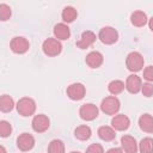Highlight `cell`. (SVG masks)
<instances>
[{
    "instance_id": "obj_33",
    "label": "cell",
    "mask_w": 153,
    "mask_h": 153,
    "mask_svg": "<svg viewBox=\"0 0 153 153\" xmlns=\"http://www.w3.org/2000/svg\"><path fill=\"white\" fill-rule=\"evenodd\" d=\"M71 153H81V152H78V151H73V152H71Z\"/></svg>"
},
{
    "instance_id": "obj_6",
    "label": "cell",
    "mask_w": 153,
    "mask_h": 153,
    "mask_svg": "<svg viewBox=\"0 0 153 153\" xmlns=\"http://www.w3.org/2000/svg\"><path fill=\"white\" fill-rule=\"evenodd\" d=\"M98 112H99L98 108L92 103L82 104L79 109V115L84 121H93L94 118H97Z\"/></svg>"
},
{
    "instance_id": "obj_21",
    "label": "cell",
    "mask_w": 153,
    "mask_h": 153,
    "mask_svg": "<svg viewBox=\"0 0 153 153\" xmlns=\"http://www.w3.org/2000/svg\"><path fill=\"white\" fill-rule=\"evenodd\" d=\"M14 108V100L8 94L0 96V111L2 112H10Z\"/></svg>"
},
{
    "instance_id": "obj_19",
    "label": "cell",
    "mask_w": 153,
    "mask_h": 153,
    "mask_svg": "<svg viewBox=\"0 0 153 153\" xmlns=\"http://www.w3.org/2000/svg\"><path fill=\"white\" fill-rule=\"evenodd\" d=\"M98 136L104 141H112L116 137V133L111 127L102 126L98 128Z\"/></svg>"
},
{
    "instance_id": "obj_18",
    "label": "cell",
    "mask_w": 153,
    "mask_h": 153,
    "mask_svg": "<svg viewBox=\"0 0 153 153\" xmlns=\"http://www.w3.org/2000/svg\"><path fill=\"white\" fill-rule=\"evenodd\" d=\"M147 20H148V18H147V16H146V13L143 11H134L131 13V16H130L131 24L134 26H137V27L143 26L147 23Z\"/></svg>"
},
{
    "instance_id": "obj_22",
    "label": "cell",
    "mask_w": 153,
    "mask_h": 153,
    "mask_svg": "<svg viewBox=\"0 0 153 153\" xmlns=\"http://www.w3.org/2000/svg\"><path fill=\"white\" fill-rule=\"evenodd\" d=\"M61 17H62V20L65 23H72V22H74V19H76L78 12L73 6H66L62 10Z\"/></svg>"
},
{
    "instance_id": "obj_27",
    "label": "cell",
    "mask_w": 153,
    "mask_h": 153,
    "mask_svg": "<svg viewBox=\"0 0 153 153\" xmlns=\"http://www.w3.org/2000/svg\"><path fill=\"white\" fill-rule=\"evenodd\" d=\"M11 14H12L11 7L7 4H0V20L5 22V20L10 19Z\"/></svg>"
},
{
    "instance_id": "obj_4",
    "label": "cell",
    "mask_w": 153,
    "mask_h": 153,
    "mask_svg": "<svg viewBox=\"0 0 153 153\" xmlns=\"http://www.w3.org/2000/svg\"><path fill=\"white\" fill-rule=\"evenodd\" d=\"M42 49L47 56H57L62 51V44L56 38H47L42 44Z\"/></svg>"
},
{
    "instance_id": "obj_23",
    "label": "cell",
    "mask_w": 153,
    "mask_h": 153,
    "mask_svg": "<svg viewBox=\"0 0 153 153\" xmlns=\"http://www.w3.org/2000/svg\"><path fill=\"white\" fill-rule=\"evenodd\" d=\"M108 90L111 94L116 96L118 93H121L123 90H124V82L122 80H112L109 82L108 85Z\"/></svg>"
},
{
    "instance_id": "obj_12",
    "label": "cell",
    "mask_w": 153,
    "mask_h": 153,
    "mask_svg": "<svg viewBox=\"0 0 153 153\" xmlns=\"http://www.w3.org/2000/svg\"><path fill=\"white\" fill-rule=\"evenodd\" d=\"M97 39V36L93 31H90V30H86L81 33V37L80 39L76 42V47L80 48V49H86L88 48L90 45H92Z\"/></svg>"
},
{
    "instance_id": "obj_29",
    "label": "cell",
    "mask_w": 153,
    "mask_h": 153,
    "mask_svg": "<svg viewBox=\"0 0 153 153\" xmlns=\"http://www.w3.org/2000/svg\"><path fill=\"white\" fill-rule=\"evenodd\" d=\"M141 91H142V94L145 97H152V94H153V85L151 82H145L141 86Z\"/></svg>"
},
{
    "instance_id": "obj_24",
    "label": "cell",
    "mask_w": 153,
    "mask_h": 153,
    "mask_svg": "<svg viewBox=\"0 0 153 153\" xmlns=\"http://www.w3.org/2000/svg\"><path fill=\"white\" fill-rule=\"evenodd\" d=\"M48 153H65V143L61 140H51L48 146Z\"/></svg>"
},
{
    "instance_id": "obj_20",
    "label": "cell",
    "mask_w": 153,
    "mask_h": 153,
    "mask_svg": "<svg viewBox=\"0 0 153 153\" xmlns=\"http://www.w3.org/2000/svg\"><path fill=\"white\" fill-rule=\"evenodd\" d=\"M74 135H75V137L78 139V140H81V141H86V140H88L90 137H91V135H92V130H91V128L88 127V126H79V127H76L75 128V130H74Z\"/></svg>"
},
{
    "instance_id": "obj_9",
    "label": "cell",
    "mask_w": 153,
    "mask_h": 153,
    "mask_svg": "<svg viewBox=\"0 0 153 153\" xmlns=\"http://www.w3.org/2000/svg\"><path fill=\"white\" fill-rule=\"evenodd\" d=\"M31 124H32V129L36 133H43V131H45L49 128L50 121H49L48 116H45L43 114H39V115H36L32 118Z\"/></svg>"
},
{
    "instance_id": "obj_13",
    "label": "cell",
    "mask_w": 153,
    "mask_h": 153,
    "mask_svg": "<svg viewBox=\"0 0 153 153\" xmlns=\"http://www.w3.org/2000/svg\"><path fill=\"white\" fill-rule=\"evenodd\" d=\"M141 86H142V81H141L140 76H137L136 74L129 75L124 84V87L128 90V92L134 93V94L141 91Z\"/></svg>"
},
{
    "instance_id": "obj_3",
    "label": "cell",
    "mask_w": 153,
    "mask_h": 153,
    "mask_svg": "<svg viewBox=\"0 0 153 153\" xmlns=\"http://www.w3.org/2000/svg\"><path fill=\"white\" fill-rule=\"evenodd\" d=\"M143 63H145L143 56L139 51H131V53H129L127 55L126 65H127V68L129 71H131V72H139V71L142 69Z\"/></svg>"
},
{
    "instance_id": "obj_10",
    "label": "cell",
    "mask_w": 153,
    "mask_h": 153,
    "mask_svg": "<svg viewBox=\"0 0 153 153\" xmlns=\"http://www.w3.org/2000/svg\"><path fill=\"white\" fill-rule=\"evenodd\" d=\"M17 146L23 152L30 151L35 146V137L29 133H23L17 137Z\"/></svg>"
},
{
    "instance_id": "obj_8",
    "label": "cell",
    "mask_w": 153,
    "mask_h": 153,
    "mask_svg": "<svg viewBox=\"0 0 153 153\" xmlns=\"http://www.w3.org/2000/svg\"><path fill=\"white\" fill-rule=\"evenodd\" d=\"M86 88L81 82H73L67 87V96L72 100H80L84 98Z\"/></svg>"
},
{
    "instance_id": "obj_16",
    "label": "cell",
    "mask_w": 153,
    "mask_h": 153,
    "mask_svg": "<svg viewBox=\"0 0 153 153\" xmlns=\"http://www.w3.org/2000/svg\"><path fill=\"white\" fill-rule=\"evenodd\" d=\"M103 60H104V57H103L102 53H99V51H91L86 56V63L91 68L100 67L103 63Z\"/></svg>"
},
{
    "instance_id": "obj_17",
    "label": "cell",
    "mask_w": 153,
    "mask_h": 153,
    "mask_svg": "<svg viewBox=\"0 0 153 153\" xmlns=\"http://www.w3.org/2000/svg\"><path fill=\"white\" fill-rule=\"evenodd\" d=\"M139 127L141 130L146 133H152L153 131V118L149 114H143L139 118Z\"/></svg>"
},
{
    "instance_id": "obj_32",
    "label": "cell",
    "mask_w": 153,
    "mask_h": 153,
    "mask_svg": "<svg viewBox=\"0 0 153 153\" xmlns=\"http://www.w3.org/2000/svg\"><path fill=\"white\" fill-rule=\"evenodd\" d=\"M0 153H7V151H6V148L2 146V145H0Z\"/></svg>"
},
{
    "instance_id": "obj_31",
    "label": "cell",
    "mask_w": 153,
    "mask_h": 153,
    "mask_svg": "<svg viewBox=\"0 0 153 153\" xmlns=\"http://www.w3.org/2000/svg\"><path fill=\"white\" fill-rule=\"evenodd\" d=\"M106 153H123L122 148H118V147H114V148H110L106 151Z\"/></svg>"
},
{
    "instance_id": "obj_2",
    "label": "cell",
    "mask_w": 153,
    "mask_h": 153,
    "mask_svg": "<svg viewBox=\"0 0 153 153\" xmlns=\"http://www.w3.org/2000/svg\"><path fill=\"white\" fill-rule=\"evenodd\" d=\"M121 108L120 99L115 96L105 97L100 103V110L106 115H116Z\"/></svg>"
},
{
    "instance_id": "obj_14",
    "label": "cell",
    "mask_w": 153,
    "mask_h": 153,
    "mask_svg": "<svg viewBox=\"0 0 153 153\" xmlns=\"http://www.w3.org/2000/svg\"><path fill=\"white\" fill-rule=\"evenodd\" d=\"M121 146L122 151L126 153H136L137 152V142L135 137L130 135H123L121 137Z\"/></svg>"
},
{
    "instance_id": "obj_28",
    "label": "cell",
    "mask_w": 153,
    "mask_h": 153,
    "mask_svg": "<svg viewBox=\"0 0 153 153\" xmlns=\"http://www.w3.org/2000/svg\"><path fill=\"white\" fill-rule=\"evenodd\" d=\"M86 153H104V148L100 143H91L87 147Z\"/></svg>"
},
{
    "instance_id": "obj_15",
    "label": "cell",
    "mask_w": 153,
    "mask_h": 153,
    "mask_svg": "<svg viewBox=\"0 0 153 153\" xmlns=\"http://www.w3.org/2000/svg\"><path fill=\"white\" fill-rule=\"evenodd\" d=\"M54 36L57 41H65V39H68L69 36H71V30L68 27L67 24L65 23H59L54 26Z\"/></svg>"
},
{
    "instance_id": "obj_26",
    "label": "cell",
    "mask_w": 153,
    "mask_h": 153,
    "mask_svg": "<svg viewBox=\"0 0 153 153\" xmlns=\"http://www.w3.org/2000/svg\"><path fill=\"white\" fill-rule=\"evenodd\" d=\"M12 133V126L8 121H0V137H8Z\"/></svg>"
},
{
    "instance_id": "obj_5",
    "label": "cell",
    "mask_w": 153,
    "mask_h": 153,
    "mask_svg": "<svg viewBox=\"0 0 153 153\" xmlns=\"http://www.w3.org/2000/svg\"><path fill=\"white\" fill-rule=\"evenodd\" d=\"M98 38L104 44H114L118 39V32L112 26H104L98 33Z\"/></svg>"
},
{
    "instance_id": "obj_25",
    "label": "cell",
    "mask_w": 153,
    "mask_h": 153,
    "mask_svg": "<svg viewBox=\"0 0 153 153\" xmlns=\"http://www.w3.org/2000/svg\"><path fill=\"white\" fill-rule=\"evenodd\" d=\"M137 149H140L141 153H152V149H153V139L152 137H143L139 146H137Z\"/></svg>"
},
{
    "instance_id": "obj_7",
    "label": "cell",
    "mask_w": 153,
    "mask_h": 153,
    "mask_svg": "<svg viewBox=\"0 0 153 153\" xmlns=\"http://www.w3.org/2000/svg\"><path fill=\"white\" fill-rule=\"evenodd\" d=\"M10 47H11L12 51L16 53V54H24V53H26L29 50L30 43L25 37L17 36V37L12 38V41L10 43Z\"/></svg>"
},
{
    "instance_id": "obj_11",
    "label": "cell",
    "mask_w": 153,
    "mask_h": 153,
    "mask_svg": "<svg viewBox=\"0 0 153 153\" xmlns=\"http://www.w3.org/2000/svg\"><path fill=\"white\" fill-rule=\"evenodd\" d=\"M111 128L114 130H126L129 128L130 126V120L128 116H126L124 114H118V115H115L111 120Z\"/></svg>"
},
{
    "instance_id": "obj_1",
    "label": "cell",
    "mask_w": 153,
    "mask_h": 153,
    "mask_svg": "<svg viewBox=\"0 0 153 153\" xmlns=\"http://www.w3.org/2000/svg\"><path fill=\"white\" fill-rule=\"evenodd\" d=\"M17 111L19 112V115L27 117L35 114L36 111V102L30 98V97H23L17 102Z\"/></svg>"
},
{
    "instance_id": "obj_30",
    "label": "cell",
    "mask_w": 153,
    "mask_h": 153,
    "mask_svg": "<svg viewBox=\"0 0 153 153\" xmlns=\"http://www.w3.org/2000/svg\"><path fill=\"white\" fill-rule=\"evenodd\" d=\"M143 78H145L148 82L153 81V67H152V66H147V67L143 69Z\"/></svg>"
}]
</instances>
